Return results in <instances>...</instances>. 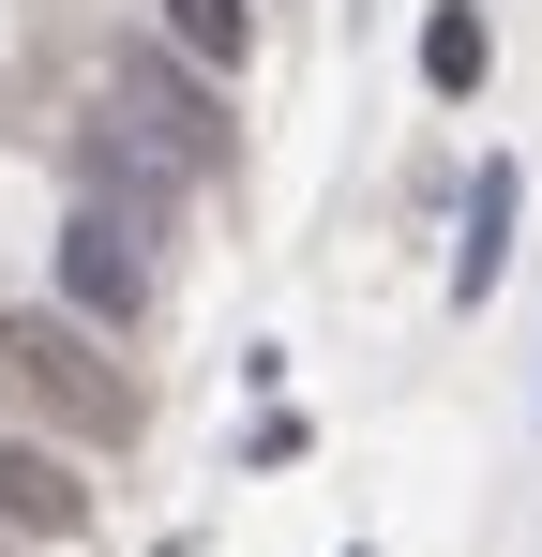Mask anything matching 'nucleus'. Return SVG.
<instances>
[{
    "label": "nucleus",
    "mask_w": 542,
    "mask_h": 557,
    "mask_svg": "<svg viewBox=\"0 0 542 557\" xmlns=\"http://www.w3.org/2000/svg\"><path fill=\"white\" fill-rule=\"evenodd\" d=\"M0 392L61 437V453H106V437H136V376L106 362V332L90 317H61V301H0Z\"/></svg>",
    "instance_id": "obj_1"
},
{
    "label": "nucleus",
    "mask_w": 542,
    "mask_h": 557,
    "mask_svg": "<svg viewBox=\"0 0 542 557\" xmlns=\"http://www.w3.org/2000/svg\"><path fill=\"white\" fill-rule=\"evenodd\" d=\"M106 106H121V121H136V136L167 151V166H196V182L226 166V76H196L167 30H136V46L106 61Z\"/></svg>",
    "instance_id": "obj_2"
},
{
    "label": "nucleus",
    "mask_w": 542,
    "mask_h": 557,
    "mask_svg": "<svg viewBox=\"0 0 542 557\" xmlns=\"http://www.w3.org/2000/svg\"><path fill=\"white\" fill-rule=\"evenodd\" d=\"M151 286H167V226H136V211L76 196V211H61V317L136 332V317H151Z\"/></svg>",
    "instance_id": "obj_3"
},
{
    "label": "nucleus",
    "mask_w": 542,
    "mask_h": 557,
    "mask_svg": "<svg viewBox=\"0 0 542 557\" xmlns=\"http://www.w3.org/2000/svg\"><path fill=\"white\" fill-rule=\"evenodd\" d=\"M181 182H196V166H167V151H151L121 106H90V121H76V196L136 211V226H167V211H181Z\"/></svg>",
    "instance_id": "obj_4"
},
{
    "label": "nucleus",
    "mask_w": 542,
    "mask_h": 557,
    "mask_svg": "<svg viewBox=\"0 0 542 557\" xmlns=\"http://www.w3.org/2000/svg\"><path fill=\"white\" fill-rule=\"evenodd\" d=\"M0 528H30V543H76L90 528V482L61 437H0Z\"/></svg>",
    "instance_id": "obj_5"
},
{
    "label": "nucleus",
    "mask_w": 542,
    "mask_h": 557,
    "mask_svg": "<svg viewBox=\"0 0 542 557\" xmlns=\"http://www.w3.org/2000/svg\"><path fill=\"white\" fill-rule=\"evenodd\" d=\"M151 30H167L196 76H242L257 61V0H151Z\"/></svg>",
    "instance_id": "obj_6"
},
{
    "label": "nucleus",
    "mask_w": 542,
    "mask_h": 557,
    "mask_svg": "<svg viewBox=\"0 0 542 557\" xmlns=\"http://www.w3.org/2000/svg\"><path fill=\"white\" fill-rule=\"evenodd\" d=\"M497 257H513V166H482V182H467V242H452V301H482V286H497Z\"/></svg>",
    "instance_id": "obj_7"
},
{
    "label": "nucleus",
    "mask_w": 542,
    "mask_h": 557,
    "mask_svg": "<svg viewBox=\"0 0 542 557\" xmlns=\"http://www.w3.org/2000/svg\"><path fill=\"white\" fill-rule=\"evenodd\" d=\"M422 76H438V91H482V15H467V0L422 15Z\"/></svg>",
    "instance_id": "obj_8"
}]
</instances>
